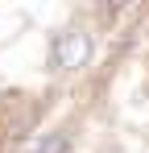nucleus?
Returning <instances> with one entry per match:
<instances>
[{"instance_id": "f257e3e1", "label": "nucleus", "mask_w": 149, "mask_h": 153, "mask_svg": "<svg viewBox=\"0 0 149 153\" xmlns=\"http://www.w3.org/2000/svg\"><path fill=\"white\" fill-rule=\"evenodd\" d=\"M87 54H91V37L83 29H66L54 37V62L58 66H83Z\"/></svg>"}, {"instance_id": "f03ea898", "label": "nucleus", "mask_w": 149, "mask_h": 153, "mask_svg": "<svg viewBox=\"0 0 149 153\" xmlns=\"http://www.w3.org/2000/svg\"><path fill=\"white\" fill-rule=\"evenodd\" d=\"M66 145H71L66 132H46V137L33 145V153H66Z\"/></svg>"}]
</instances>
